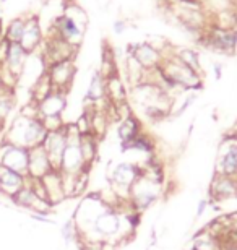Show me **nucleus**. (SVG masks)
Segmentation results:
<instances>
[{
  "mask_svg": "<svg viewBox=\"0 0 237 250\" xmlns=\"http://www.w3.org/2000/svg\"><path fill=\"white\" fill-rule=\"evenodd\" d=\"M125 75H127L129 83L132 84V88H133V86H138V84L146 82L148 70H145L132 54H129L127 59H125Z\"/></svg>",
  "mask_w": 237,
  "mask_h": 250,
  "instance_id": "nucleus-21",
  "label": "nucleus"
},
{
  "mask_svg": "<svg viewBox=\"0 0 237 250\" xmlns=\"http://www.w3.org/2000/svg\"><path fill=\"white\" fill-rule=\"evenodd\" d=\"M223 145H226V148L221 146L219 158L216 161L215 174L236 179L237 177V140L226 137Z\"/></svg>",
  "mask_w": 237,
  "mask_h": 250,
  "instance_id": "nucleus-6",
  "label": "nucleus"
},
{
  "mask_svg": "<svg viewBox=\"0 0 237 250\" xmlns=\"http://www.w3.org/2000/svg\"><path fill=\"white\" fill-rule=\"evenodd\" d=\"M28 159L29 151L26 148L15 146V145L7 143L0 148V164L15 172H20L23 176L28 174Z\"/></svg>",
  "mask_w": 237,
  "mask_h": 250,
  "instance_id": "nucleus-5",
  "label": "nucleus"
},
{
  "mask_svg": "<svg viewBox=\"0 0 237 250\" xmlns=\"http://www.w3.org/2000/svg\"><path fill=\"white\" fill-rule=\"evenodd\" d=\"M98 140L93 133H85L80 135V151H82L83 163L88 169L93 167L98 158Z\"/></svg>",
  "mask_w": 237,
  "mask_h": 250,
  "instance_id": "nucleus-19",
  "label": "nucleus"
},
{
  "mask_svg": "<svg viewBox=\"0 0 237 250\" xmlns=\"http://www.w3.org/2000/svg\"><path fill=\"white\" fill-rule=\"evenodd\" d=\"M190 250H223L221 249V242L218 236L208 231L206 228L196 232L194 239H192V249Z\"/></svg>",
  "mask_w": 237,
  "mask_h": 250,
  "instance_id": "nucleus-20",
  "label": "nucleus"
},
{
  "mask_svg": "<svg viewBox=\"0 0 237 250\" xmlns=\"http://www.w3.org/2000/svg\"><path fill=\"white\" fill-rule=\"evenodd\" d=\"M75 73H77V68H75L73 61L57 62L49 65L46 68V75L50 84H52V88L55 91H64V93H67L68 88L72 86Z\"/></svg>",
  "mask_w": 237,
  "mask_h": 250,
  "instance_id": "nucleus-4",
  "label": "nucleus"
},
{
  "mask_svg": "<svg viewBox=\"0 0 237 250\" xmlns=\"http://www.w3.org/2000/svg\"><path fill=\"white\" fill-rule=\"evenodd\" d=\"M29 151V159H28V174L26 177L29 179H43L44 176H47L52 169V164H50L47 153L44 149L43 145L39 146H34Z\"/></svg>",
  "mask_w": 237,
  "mask_h": 250,
  "instance_id": "nucleus-8",
  "label": "nucleus"
},
{
  "mask_svg": "<svg viewBox=\"0 0 237 250\" xmlns=\"http://www.w3.org/2000/svg\"><path fill=\"white\" fill-rule=\"evenodd\" d=\"M43 146L46 149L49 161L52 164V169L54 171H60L62 156H64L65 146H67V133H65V127L57 130V132H47Z\"/></svg>",
  "mask_w": 237,
  "mask_h": 250,
  "instance_id": "nucleus-7",
  "label": "nucleus"
},
{
  "mask_svg": "<svg viewBox=\"0 0 237 250\" xmlns=\"http://www.w3.org/2000/svg\"><path fill=\"white\" fill-rule=\"evenodd\" d=\"M228 216H229L231 228L236 229V231H237V211H236V213H233V214H228Z\"/></svg>",
  "mask_w": 237,
  "mask_h": 250,
  "instance_id": "nucleus-28",
  "label": "nucleus"
},
{
  "mask_svg": "<svg viewBox=\"0 0 237 250\" xmlns=\"http://www.w3.org/2000/svg\"><path fill=\"white\" fill-rule=\"evenodd\" d=\"M28 182V177L23 176L20 172H15L12 169L5 167L0 164V190L3 193L10 195V197H15L20 190H22Z\"/></svg>",
  "mask_w": 237,
  "mask_h": 250,
  "instance_id": "nucleus-13",
  "label": "nucleus"
},
{
  "mask_svg": "<svg viewBox=\"0 0 237 250\" xmlns=\"http://www.w3.org/2000/svg\"><path fill=\"white\" fill-rule=\"evenodd\" d=\"M62 236L65 239V242H72V241H75V239H78V231H77V228H75L73 219H70V221H67L64 224Z\"/></svg>",
  "mask_w": 237,
  "mask_h": 250,
  "instance_id": "nucleus-25",
  "label": "nucleus"
},
{
  "mask_svg": "<svg viewBox=\"0 0 237 250\" xmlns=\"http://www.w3.org/2000/svg\"><path fill=\"white\" fill-rule=\"evenodd\" d=\"M47 135V130L39 117H26L20 116L15 119V122L10 127L7 143L15 145V146H22L26 149H31L34 146L44 143V138Z\"/></svg>",
  "mask_w": 237,
  "mask_h": 250,
  "instance_id": "nucleus-1",
  "label": "nucleus"
},
{
  "mask_svg": "<svg viewBox=\"0 0 237 250\" xmlns=\"http://www.w3.org/2000/svg\"><path fill=\"white\" fill-rule=\"evenodd\" d=\"M101 246V244H99ZM99 246H82V250H101Z\"/></svg>",
  "mask_w": 237,
  "mask_h": 250,
  "instance_id": "nucleus-30",
  "label": "nucleus"
},
{
  "mask_svg": "<svg viewBox=\"0 0 237 250\" xmlns=\"http://www.w3.org/2000/svg\"><path fill=\"white\" fill-rule=\"evenodd\" d=\"M161 188H163L161 182L151 181V179L140 174V177L130 188V203H132L135 211L140 214L150 207H153L161 197Z\"/></svg>",
  "mask_w": 237,
  "mask_h": 250,
  "instance_id": "nucleus-2",
  "label": "nucleus"
},
{
  "mask_svg": "<svg viewBox=\"0 0 237 250\" xmlns=\"http://www.w3.org/2000/svg\"><path fill=\"white\" fill-rule=\"evenodd\" d=\"M129 54H132L145 70L159 68V65L163 63V54H161L156 47L151 46L148 41L135 44V46L130 47Z\"/></svg>",
  "mask_w": 237,
  "mask_h": 250,
  "instance_id": "nucleus-10",
  "label": "nucleus"
},
{
  "mask_svg": "<svg viewBox=\"0 0 237 250\" xmlns=\"http://www.w3.org/2000/svg\"><path fill=\"white\" fill-rule=\"evenodd\" d=\"M233 56H237V28L234 29V49H233Z\"/></svg>",
  "mask_w": 237,
  "mask_h": 250,
  "instance_id": "nucleus-29",
  "label": "nucleus"
},
{
  "mask_svg": "<svg viewBox=\"0 0 237 250\" xmlns=\"http://www.w3.org/2000/svg\"><path fill=\"white\" fill-rule=\"evenodd\" d=\"M206 208H208V200H200L198 203V208H196V218H201L206 211Z\"/></svg>",
  "mask_w": 237,
  "mask_h": 250,
  "instance_id": "nucleus-26",
  "label": "nucleus"
},
{
  "mask_svg": "<svg viewBox=\"0 0 237 250\" xmlns=\"http://www.w3.org/2000/svg\"><path fill=\"white\" fill-rule=\"evenodd\" d=\"M13 96L10 93L0 94V121H3L13 109Z\"/></svg>",
  "mask_w": 237,
  "mask_h": 250,
  "instance_id": "nucleus-24",
  "label": "nucleus"
},
{
  "mask_svg": "<svg viewBox=\"0 0 237 250\" xmlns=\"http://www.w3.org/2000/svg\"><path fill=\"white\" fill-rule=\"evenodd\" d=\"M174 54H175V57L184 65H187L190 70H194V72L198 75H203V68H201V63H200V56L196 51L189 47H182V49H174Z\"/></svg>",
  "mask_w": 237,
  "mask_h": 250,
  "instance_id": "nucleus-22",
  "label": "nucleus"
},
{
  "mask_svg": "<svg viewBox=\"0 0 237 250\" xmlns=\"http://www.w3.org/2000/svg\"><path fill=\"white\" fill-rule=\"evenodd\" d=\"M143 132L142 128V124L137 117L133 116H129L122 119V121L119 122V127H117V137L122 143H129L132 142L133 138H137L140 133Z\"/></svg>",
  "mask_w": 237,
  "mask_h": 250,
  "instance_id": "nucleus-18",
  "label": "nucleus"
},
{
  "mask_svg": "<svg viewBox=\"0 0 237 250\" xmlns=\"http://www.w3.org/2000/svg\"><path fill=\"white\" fill-rule=\"evenodd\" d=\"M106 99L110 106H119V104L127 103V89H125V84L119 73L106 80Z\"/></svg>",
  "mask_w": 237,
  "mask_h": 250,
  "instance_id": "nucleus-16",
  "label": "nucleus"
},
{
  "mask_svg": "<svg viewBox=\"0 0 237 250\" xmlns=\"http://www.w3.org/2000/svg\"><path fill=\"white\" fill-rule=\"evenodd\" d=\"M50 33L59 36L60 39H64L70 46L80 47V44L83 41L85 26H82V24L77 23L75 20L62 13L52 24H50Z\"/></svg>",
  "mask_w": 237,
  "mask_h": 250,
  "instance_id": "nucleus-3",
  "label": "nucleus"
},
{
  "mask_svg": "<svg viewBox=\"0 0 237 250\" xmlns=\"http://www.w3.org/2000/svg\"><path fill=\"white\" fill-rule=\"evenodd\" d=\"M39 119L44 117H62V114L67 107V93L54 91L49 93L43 101L36 103Z\"/></svg>",
  "mask_w": 237,
  "mask_h": 250,
  "instance_id": "nucleus-9",
  "label": "nucleus"
},
{
  "mask_svg": "<svg viewBox=\"0 0 237 250\" xmlns=\"http://www.w3.org/2000/svg\"><path fill=\"white\" fill-rule=\"evenodd\" d=\"M85 103H91L96 104V106L108 103V99H106V80L98 70L91 75L86 96H85Z\"/></svg>",
  "mask_w": 237,
  "mask_h": 250,
  "instance_id": "nucleus-17",
  "label": "nucleus"
},
{
  "mask_svg": "<svg viewBox=\"0 0 237 250\" xmlns=\"http://www.w3.org/2000/svg\"><path fill=\"white\" fill-rule=\"evenodd\" d=\"M236 187H237V177H236Z\"/></svg>",
  "mask_w": 237,
  "mask_h": 250,
  "instance_id": "nucleus-31",
  "label": "nucleus"
},
{
  "mask_svg": "<svg viewBox=\"0 0 237 250\" xmlns=\"http://www.w3.org/2000/svg\"><path fill=\"white\" fill-rule=\"evenodd\" d=\"M28 54L24 52V49L20 46L18 42H8L7 46V56H5V68L13 75L15 78H18L23 73L24 65H26Z\"/></svg>",
  "mask_w": 237,
  "mask_h": 250,
  "instance_id": "nucleus-12",
  "label": "nucleus"
},
{
  "mask_svg": "<svg viewBox=\"0 0 237 250\" xmlns=\"http://www.w3.org/2000/svg\"><path fill=\"white\" fill-rule=\"evenodd\" d=\"M43 44V31L39 26V21L36 17L26 18V26H24L23 38L20 41V46L24 49L26 54H33L36 49Z\"/></svg>",
  "mask_w": 237,
  "mask_h": 250,
  "instance_id": "nucleus-14",
  "label": "nucleus"
},
{
  "mask_svg": "<svg viewBox=\"0 0 237 250\" xmlns=\"http://www.w3.org/2000/svg\"><path fill=\"white\" fill-rule=\"evenodd\" d=\"M44 188H46L47 193V200L50 205L60 203L67 198V193L64 190V182H62V176H60L59 171H50L47 176H44L41 179Z\"/></svg>",
  "mask_w": 237,
  "mask_h": 250,
  "instance_id": "nucleus-15",
  "label": "nucleus"
},
{
  "mask_svg": "<svg viewBox=\"0 0 237 250\" xmlns=\"http://www.w3.org/2000/svg\"><path fill=\"white\" fill-rule=\"evenodd\" d=\"M125 21H115V24H114V33L115 34H122L124 31H125Z\"/></svg>",
  "mask_w": 237,
  "mask_h": 250,
  "instance_id": "nucleus-27",
  "label": "nucleus"
},
{
  "mask_svg": "<svg viewBox=\"0 0 237 250\" xmlns=\"http://www.w3.org/2000/svg\"><path fill=\"white\" fill-rule=\"evenodd\" d=\"M237 195V187H236V179L226 177L215 174L213 181L210 184V197L216 203H223L226 200L233 198Z\"/></svg>",
  "mask_w": 237,
  "mask_h": 250,
  "instance_id": "nucleus-11",
  "label": "nucleus"
},
{
  "mask_svg": "<svg viewBox=\"0 0 237 250\" xmlns=\"http://www.w3.org/2000/svg\"><path fill=\"white\" fill-rule=\"evenodd\" d=\"M24 26H26V18H15L12 20V23L8 24L7 33H5V41L8 42H18L22 41Z\"/></svg>",
  "mask_w": 237,
  "mask_h": 250,
  "instance_id": "nucleus-23",
  "label": "nucleus"
}]
</instances>
